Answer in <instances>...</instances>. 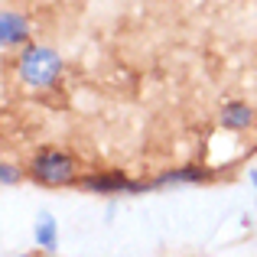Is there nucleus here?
<instances>
[{
	"label": "nucleus",
	"instance_id": "nucleus-9",
	"mask_svg": "<svg viewBox=\"0 0 257 257\" xmlns=\"http://www.w3.org/2000/svg\"><path fill=\"white\" fill-rule=\"evenodd\" d=\"M251 186H254V192H257V170H251Z\"/></svg>",
	"mask_w": 257,
	"mask_h": 257
},
{
	"label": "nucleus",
	"instance_id": "nucleus-5",
	"mask_svg": "<svg viewBox=\"0 0 257 257\" xmlns=\"http://www.w3.org/2000/svg\"><path fill=\"white\" fill-rule=\"evenodd\" d=\"M251 120H254V111L244 101H225V104H221L218 124L225 127V131H244V127H251Z\"/></svg>",
	"mask_w": 257,
	"mask_h": 257
},
{
	"label": "nucleus",
	"instance_id": "nucleus-4",
	"mask_svg": "<svg viewBox=\"0 0 257 257\" xmlns=\"http://www.w3.org/2000/svg\"><path fill=\"white\" fill-rule=\"evenodd\" d=\"M30 39V23H26L20 13H10L7 10L4 17H0V43L10 49V46H20Z\"/></svg>",
	"mask_w": 257,
	"mask_h": 257
},
{
	"label": "nucleus",
	"instance_id": "nucleus-8",
	"mask_svg": "<svg viewBox=\"0 0 257 257\" xmlns=\"http://www.w3.org/2000/svg\"><path fill=\"white\" fill-rule=\"evenodd\" d=\"M17 179H20L17 166H10V163H4V166H0V182H4V186H13Z\"/></svg>",
	"mask_w": 257,
	"mask_h": 257
},
{
	"label": "nucleus",
	"instance_id": "nucleus-2",
	"mask_svg": "<svg viewBox=\"0 0 257 257\" xmlns=\"http://www.w3.org/2000/svg\"><path fill=\"white\" fill-rule=\"evenodd\" d=\"M30 173H33V179L43 182V186H65V182L75 179V163H72V157L62 153V150H43V153L33 157Z\"/></svg>",
	"mask_w": 257,
	"mask_h": 257
},
{
	"label": "nucleus",
	"instance_id": "nucleus-3",
	"mask_svg": "<svg viewBox=\"0 0 257 257\" xmlns=\"http://www.w3.org/2000/svg\"><path fill=\"white\" fill-rule=\"evenodd\" d=\"M82 189L85 192H98V195H137V192H147V182H131L117 173H104V176H85L82 179Z\"/></svg>",
	"mask_w": 257,
	"mask_h": 257
},
{
	"label": "nucleus",
	"instance_id": "nucleus-1",
	"mask_svg": "<svg viewBox=\"0 0 257 257\" xmlns=\"http://www.w3.org/2000/svg\"><path fill=\"white\" fill-rule=\"evenodd\" d=\"M62 72V59L49 46H26L17 59V75L30 88H49Z\"/></svg>",
	"mask_w": 257,
	"mask_h": 257
},
{
	"label": "nucleus",
	"instance_id": "nucleus-6",
	"mask_svg": "<svg viewBox=\"0 0 257 257\" xmlns=\"http://www.w3.org/2000/svg\"><path fill=\"white\" fill-rule=\"evenodd\" d=\"M33 238H36V247H43V251H56L59 247V221L52 218L49 212H39L36 225H33Z\"/></svg>",
	"mask_w": 257,
	"mask_h": 257
},
{
	"label": "nucleus",
	"instance_id": "nucleus-7",
	"mask_svg": "<svg viewBox=\"0 0 257 257\" xmlns=\"http://www.w3.org/2000/svg\"><path fill=\"white\" fill-rule=\"evenodd\" d=\"M202 179H205V170H202V166H182V170L157 176L150 186L153 189H163V186H186V182H202Z\"/></svg>",
	"mask_w": 257,
	"mask_h": 257
}]
</instances>
